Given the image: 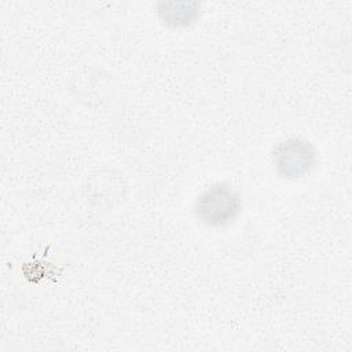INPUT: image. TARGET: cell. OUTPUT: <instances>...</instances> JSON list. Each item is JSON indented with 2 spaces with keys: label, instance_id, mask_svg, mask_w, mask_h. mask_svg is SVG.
<instances>
[{
  "label": "cell",
  "instance_id": "obj_1",
  "mask_svg": "<svg viewBox=\"0 0 352 352\" xmlns=\"http://www.w3.org/2000/svg\"><path fill=\"white\" fill-rule=\"evenodd\" d=\"M242 209L239 194L226 183H214L199 194L195 214L209 227H223L234 221Z\"/></svg>",
  "mask_w": 352,
  "mask_h": 352
},
{
  "label": "cell",
  "instance_id": "obj_2",
  "mask_svg": "<svg viewBox=\"0 0 352 352\" xmlns=\"http://www.w3.org/2000/svg\"><path fill=\"white\" fill-rule=\"evenodd\" d=\"M272 162L280 177L296 180L311 173L316 164V154L309 142L292 138L274 148Z\"/></svg>",
  "mask_w": 352,
  "mask_h": 352
},
{
  "label": "cell",
  "instance_id": "obj_3",
  "mask_svg": "<svg viewBox=\"0 0 352 352\" xmlns=\"http://www.w3.org/2000/svg\"><path fill=\"white\" fill-rule=\"evenodd\" d=\"M198 3H161L158 6V16L161 21L172 28H184L192 23L199 16Z\"/></svg>",
  "mask_w": 352,
  "mask_h": 352
}]
</instances>
